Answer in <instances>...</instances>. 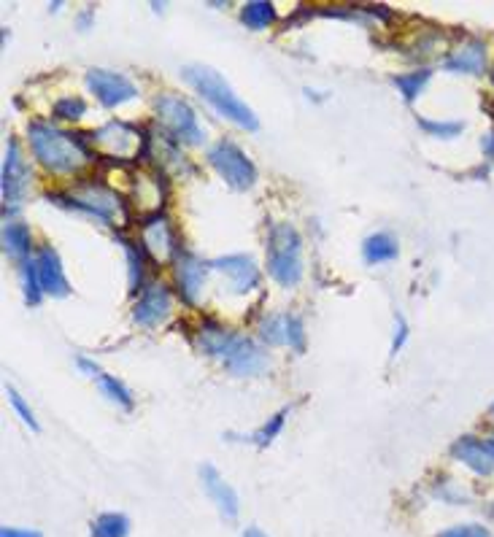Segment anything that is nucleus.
Segmentation results:
<instances>
[{"label":"nucleus","mask_w":494,"mask_h":537,"mask_svg":"<svg viewBox=\"0 0 494 537\" xmlns=\"http://www.w3.org/2000/svg\"><path fill=\"white\" fill-rule=\"evenodd\" d=\"M198 349L216 357L233 376H260L268 370V354L246 335H235L216 322H203L198 330Z\"/></svg>","instance_id":"nucleus-1"},{"label":"nucleus","mask_w":494,"mask_h":537,"mask_svg":"<svg viewBox=\"0 0 494 537\" xmlns=\"http://www.w3.org/2000/svg\"><path fill=\"white\" fill-rule=\"evenodd\" d=\"M27 138H30V149L36 154V160L49 173H73L92 160L84 133L71 135L57 130L49 122H30Z\"/></svg>","instance_id":"nucleus-2"},{"label":"nucleus","mask_w":494,"mask_h":537,"mask_svg":"<svg viewBox=\"0 0 494 537\" xmlns=\"http://www.w3.org/2000/svg\"><path fill=\"white\" fill-rule=\"evenodd\" d=\"M181 76H184V81H187L192 90L198 92L200 98L206 100L208 106L214 108L219 117L230 119L233 125L243 127V130H257L260 127L252 108L235 95L233 87L214 68H208V65H187L181 71Z\"/></svg>","instance_id":"nucleus-3"},{"label":"nucleus","mask_w":494,"mask_h":537,"mask_svg":"<svg viewBox=\"0 0 494 537\" xmlns=\"http://www.w3.org/2000/svg\"><path fill=\"white\" fill-rule=\"evenodd\" d=\"M268 273L273 281H279L281 287H295L303 278V246L300 235L292 224H273L268 233Z\"/></svg>","instance_id":"nucleus-4"},{"label":"nucleus","mask_w":494,"mask_h":537,"mask_svg":"<svg viewBox=\"0 0 494 537\" xmlns=\"http://www.w3.org/2000/svg\"><path fill=\"white\" fill-rule=\"evenodd\" d=\"M52 203H60V206H68V208H76V211H84V214H92L98 216L100 222L106 224H114V216L122 214L125 219H130L127 216V208L125 203H122V197L114 192V189L103 187V184H81L76 192H71V195H46Z\"/></svg>","instance_id":"nucleus-5"},{"label":"nucleus","mask_w":494,"mask_h":537,"mask_svg":"<svg viewBox=\"0 0 494 537\" xmlns=\"http://www.w3.org/2000/svg\"><path fill=\"white\" fill-rule=\"evenodd\" d=\"M157 117L165 125V130L171 133V138L176 144H187V146H200L203 144V130L198 125V114L195 108L189 106L184 98H176V95H160L157 103Z\"/></svg>","instance_id":"nucleus-6"},{"label":"nucleus","mask_w":494,"mask_h":537,"mask_svg":"<svg viewBox=\"0 0 494 537\" xmlns=\"http://www.w3.org/2000/svg\"><path fill=\"white\" fill-rule=\"evenodd\" d=\"M208 165L238 192H246L257 184V168L233 141H219L208 149Z\"/></svg>","instance_id":"nucleus-7"},{"label":"nucleus","mask_w":494,"mask_h":537,"mask_svg":"<svg viewBox=\"0 0 494 537\" xmlns=\"http://www.w3.org/2000/svg\"><path fill=\"white\" fill-rule=\"evenodd\" d=\"M87 87H90V92H95V98L106 108L122 106V103H127V100H133L138 95L135 84L127 76L114 71H103V68L87 71Z\"/></svg>","instance_id":"nucleus-8"},{"label":"nucleus","mask_w":494,"mask_h":537,"mask_svg":"<svg viewBox=\"0 0 494 537\" xmlns=\"http://www.w3.org/2000/svg\"><path fill=\"white\" fill-rule=\"evenodd\" d=\"M211 268L225 273L235 295H246V292L260 287V268H257L252 257H246V254H227V257H219V260L211 262Z\"/></svg>","instance_id":"nucleus-9"},{"label":"nucleus","mask_w":494,"mask_h":537,"mask_svg":"<svg viewBox=\"0 0 494 537\" xmlns=\"http://www.w3.org/2000/svg\"><path fill=\"white\" fill-rule=\"evenodd\" d=\"M144 227V246L146 251H152L154 260H176V254L181 251L176 235H173L171 224L162 214H149L141 219Z\"/></svg>","instance_id":"nucleus-10"},{"label":"nucleus","mask_w":494,"mask_h":537,"mask_svg":"<svg viewBox=\"0 0 494 537\" xmlns=\"http://www.w3.org/2000/svg\"><path fill=\"white\" fill-rule=\"evenodd\" d=\"M27 189V168L19 152L17 138H9L6 146V160H3V203L11 208H17L22 203Z\"/></svg>","instance_id":"nucleus-11"},{"label":"nucleus","mask_w":494,"mask_h":537,"mask_svg":"<svg viewBox=\"0 0 494 537\" xmlns=\"http://www.w3.org/2000/svg\"><path fill=\"white\" fill-rule=\"evenodd\" d=\"M173 270H176V284H179V295L187 300V303H198L200 292H203V284H206L208 265L200 262L192 251L181 249L173 260Z\"/></svg>","instance_id":"nucleus-12"},{"label":"nucleus","mask_w":494,"mask_h":537,"mask_svg":"<svg viewBox=\"0 0 494 537\" xmlns=\"http://www.w3.org/2000/svg\"><path fill=\"white\" fill-rule=\"evenodd\" d=\"M171 316V292L162 284H149V287L141 292L138 303L133 308L135 324L141 327H157L165 319Z\"/></svg>","instance_id":"nucleus-13"},{"label":"nucleus","mask_w":494,"mask_h":537,"mask_svg":"<svg viewBox=\"0 0 494 537\" xmlns=\"http://www.w3.org/2000/svg\"><path fill=\"white\" fill-rule=\"evenodd\" d=\"M200 484L206 489L208 500L214 502L216 511L222 513L225 519L235 521L238 519V511H241V502H238V494L230 484H227L225 478L219 475L214 465H203L200 467Z\"/></svg>","instance_id":"nucleus-14"},{"label":"nucleus","mask_w":494,"mask_h":537,"mask_svg":"<svg viewBox=\"0 0 494 537\" xmlns=\"http://www.w3.org/2000/svg\"><path fill=\"white\" fill-rule=\"evenodd\" d=\"M36 265H38V281H41L44 295L57 297V300L71 295V284H68V278H65L60 254H57L52 246H41V249L36 251Z\"/></svg>","instance_id":"nucleus-15"},{"label":"nucleus","mask_w":494,"mask_h":537,"mask_svg":"<svg viewBox=\"0 0 494 537\" xmlns=\"http://www.w3.org/2000/svg\"><path fill=\"white\" fill-rule=\"evenodd\" d=\"M92 144L103 146L114 157H130L138 141H144V135L138 133L135 127L125 125V122H108L106 127H100L98 133H92Z\"/></svg>","instance_id":"nucleus-16"},{"label":"nucleus","mask_w":494,"mask_h":537,"mask_svg":"<svg viewBox=\"0 0 494 537\" xmlns=\"http://www.w3.org/2000/svg\"><path fill=\"white\" fill-rule=\"evenodd\" d=\"M451 457L468 465L476 475H492L494 473V454L489 451V443L484 440L473 438V435H465L459 438L454 446H451Z\"/></svg>","instance_id":"nucleus-17"},{"label":"nucleus","mask_w":494,"mask_h":537,"mask_svg":"<svg viewBox=\"0 0 494 537\" xmlns=\"http://www.w3.org/2000/svg\"><path fill=\"white\" fill-rule=\"evenodd\" d=\"M443 65L451 73H473V76H478L486 68V46L481 41H468V44L454 49Z\"/></svg>","instance_id":"nucleus-18"},{"label":"nucleus","mask_w":494,"mask_h":537,"mask_svg":"<svg viewBox=\"0 0 494 537\" xmlns=\"http://www.w3.org/2000/svg\"><path fill=\"white\" fill-rule=\"evenodd\" d=\"M30 249H33L30 227L25 222H17V219H11V222L6 219V224H3V254L11 260L25 262Z\"/></svg>","instance_id":"nucleus-19"},{"label":"nucleus","mask_w":494,"mask_h":537,"mask_svg":"<svg viewBox=\"0 0 494 537\" xmlns=\"http://www.w3.org/2000/svg\"><path fill=\"white\" fill-rule=\"evenodd\" d=\"M397 254H400V246L389 233H376L368 235L365 243H362V257L368 265H381V262H392L397 260Z\"/></svg>","instance_id":"nucleus-20"},{"label":"nucleus","mask_w":494,"mask_h":537,"mask_svg":"<svg viewBox=\"0 0 494 537\" xmlns=\"http://www.w3.org/2000/svg\"><path fill=\"white\" fill-rule=\"evenodd\" d=\"M241 22L249 30H265L276 22V6L268 0H252L241 9Z\"/></svg>","instance_id":"nucleus-21"},{"label":"nucleus","mask_w":494,"mask_h":537,"mask_svg":"<svg viewBox=\"0 0 494 537\" xmlns=\"http://www.w3.org/2000/svg\"><path fill=\"white\" fill-rule=\"evenodd\" d=\"M260 338L268 346H289V314H273L260 324Z\"/></svg>","instance_id":"nucleus-22"},{"label":"nucleus","mask_w":494,"mask_h":537,"mask_svg":"<svg viewBox=\"0 0 494 537\" xmlns=\"http://www.w3.org/2000/svg\"><path fill=\"white\" fill-rule=\"evenodd\" d=\"M432 71H427V68H419V71H408V73H400V76H395V87L400 92H403V98L408 100V103H414L419 95L424 92V87H427V81H430Z\"/></svg>","instance_id":"nucleus-23"},{"label":"nucleus","mask_w":494,"mask_h":537,"mask_svg":"<svg viewBox=\"0 0 494 537\" xmlns=\"http://www.w3.org/2000/svg\"><path fill=\"white\" fill-rule=\"evenodd\" d=\"M130 535V519L122 513H103L92 524V537H127Z\"/></svg>","instance_id":"nucleus-24"},{"label":"nucleus","mask_w":494,"mask_h":537,"mask_svg":"<svg viewBox=\"0 0 494 537\" xmlns=\"http://www.w3.org/2000/svg\"><path fill=\"white\" fill-rule=\"evenodd\" d=\"M22 289H25V303L27 305H38L41 297H44V289H41V281H38V265L36 260H25L22 262Z\"/></svg>","instance_id":"nucleus-25"},{"label":"nucleus","mask_w":494,"mask_h":537,"mask_svg":"<svg viewBox=\"0 0 494 537\" xmlns=\"http://www.w3.org/2000/svg\"><path fill=\"white\" fill-rule=\"evenodd\" d=\"M98 384H100V392L106 394L111 403H117L119 408H125V411L133 408V394L127 392V386L122 384V381H117L114 376H100Z\"/></svg>","instance_id":"nucleus-26"},{"label":"nucleus","mask_w":494,"mask_h":537,"mask_svg":"<svg viewBox=\"0 0 494 537\" xmlns=\"http://www.w3.org/2000/svg\"><path fill=\"white\" fill-rule=\"evenodd\" d=\"M122 246H125V254H127V262H130V292H144V254H141V249H135L133 241H125L122 238Z\"/></svg>","instance_id":"nucleus-27"},{"label":"nucleus","mask_w":494,"mask_h":537,"mask_svg":"<svg viewBox=\"0 0 494 537\" xmlns=\"http://www.w3.org/2000/svg\"><path fill=\"white\" fill-rule=\"evenodd\" d=\"M287 413H289L287 408H284V411H279V413H273V416H270V421H265L260 430H257L252 435L254 446L265 448V446H270L273 440L279 438V432H281V427H284V419H287Z\"/></svg>","instance_id":"nucleus-28"},{"label":"nucleus","mask_w":494,"mask_h":537,"mask_svg":"<svg viewBox=\"0 0 494 537\" xmlns=\"http://www.w3.org/2000/svg\"><path fill=\"white\" fill-rule=\"evenodd\" d=\"M54 117L57 119H68V122H76L87 114V103L81 98H60L54 103Z\"/></svg>","instance_id":"nucleus-29"},{"label":"nucleus","mask_w":494,"mask_h":537,"mask_svg":"<svg viewBox=\"0 0 494 537\" xmlns=\"http://www.w3.org/2000/svg\"><path fill=\"white\" fill-rule=\"evenodd\" d=\"M419 127L427 135H435V138H457L465 130L462 122H432V119H419Z\"/></svg>","instance_id":"nucleus-30"},{"label":"nucleus","mask_w":494,"mask_h":537,"mask_svg":"<svg viewBox=\"0 0 494 537\" xmlns=\"http://www.w3.org/2000/svg\"><path fill=\"white\" fill-rule=\"evenodd\" d=\"M6 394H9V403H11V408L17 411L19 419L25 421V424H27V427H30V430L38 432L36 416H33V411H30V405H27L25 400H22V394H19L17 389H14V386H6Z\"/></svg>","instance_id":"nucleus-31"},{"label":"nucleus","mask_w":494,"mask_h":537,"mask_svg":"<svg viewBox=\"0 0 494 537\" xmlns=\"http://www.w3.org/2000/svg\"><path fill=\"white\" fill-rule=\"evenodd\" d=\"M289 349H295L297 354L306 351V327H303V319L295 314H289Z\"/></svg>","instance_id":"nucleus-32"},{"label":"nucleus","mask_w":494,"mask_h":537,"mask_svg":"<svg viewBox=\"0 0 494 537\" xmlns=\"http://www.w3.org/2000/svg\"><path fill=\"white\" fill-rule=\"evenodd\" d=\"M438 537H489V532L481 524H462V527L446 529Z\"/></svg>","instance_id":"nucleus-33"},{"label":"nucleus","mask_w":494,"mask_h":537,"mask_svg":"<svg viewBox=\"0 0 494 537\" xmlns=\"http://www.w3.org/2000/svg\"><path fill=\"white\" fill-rule=\"evenodd\" d=\"M405 338H408V324H405L403 316H397V332H395V341H392V357H397V351L403 349Z\"/></svg>","instance_id":"nucleus-34"},{"label":"nucleus","mask_w":494,"mask_h":537,"mask_svg":"<svg viewBox=\"0 0 494 537\" xmlns=\"http://www.w3.org/2000/svg\"><path fill=\"white\" fill-rule=\"evenodd\" d=\"M0 537H41L38 529H14V527H3Z\"/></svg>","instance_id":"nucleus-35"},{"label":"nucleus","mask_w":494,"mask_h":537,"mask_svg":"<svg viewBox=\"0 0 494 537\" xmlns=\"http://www.w3.org/2000/svg\"><path fill=\"white\" fill-rule=\"evenodd\" d=\"M76 365H79L81 370H84V373H87V376H95V378L103 376V373H100V367L95 365V362H90V359L79 357V359H76Z\"/></svg>","instance_id":"nucleus-36"},{"label":"nucleus","mask_w":494,"mask_h":537,"mask_svg":"<svg viewBox=\"0 0 494 537\" xmlns=\"http://www.w3.org/2000/svg\"><path fill=\"white\" fill-rule=\"evenodd\" d=\"M243 537H268V535H265V532H262V529L249 527V529H246V532H243Z\"/></svg>","instance_id":"nucleus-37"},{"label":"nucleus","mask_w":494,"mask_h":537,"mask_svg":"<svg viewBox=\"0 0 494 537\" xmlns=\"http://www.w3.org/2000/svg\"><path fill=\"white\" fill-rule=\"evenodd\" d=\"M486 443H489V451H492V454H494V438L492 440H486Z\"/></svg>","instance_id":"nucleus-38"},{"label":"nucleus","mask_w":494,"mask_h":537,"mask_svg":"<svg viewBox=\"0 0 494 537\" xmlns=\"http://www.w3.org/2000/svg\"><path fill=\"white\" fill-rule=\"evenodd\" d=\"M489 519L494 521V505H489Z\"/></svg>","instance_id":"nucleus-39"},{"label":"nucleus","mask_w":494,"mask_h":537,"mask_svg":"<svg viewBox=\"0 0 494 537\" xmlns=\"http://www.w3.org/2000/svg\"><path fill=\"white\" fill-rule=\"evenodd\" d=\"M492 416H494V403H492Z\"/></svg>","instance_id":"nucleus-40"}]
</instances>
